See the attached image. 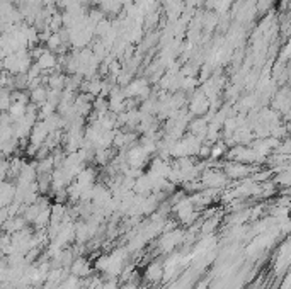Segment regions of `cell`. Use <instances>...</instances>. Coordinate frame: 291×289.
<instances>
[{"mask_svg": "<svg viewBox=\"0 0 291 289\" xmlns=\"http://www.w3.org/2000/svg\"><path fill=\"white\" fill-rule=\"evenodd\" d=\"M36 61H38V66L41 70H50V68H55V66H57V57H55L50 50H46Z\"/></svg>", "mask_w": 291, "mask_h": 289, "instance_id": "6da1fadb", "label": "cell"}]
</instances>
